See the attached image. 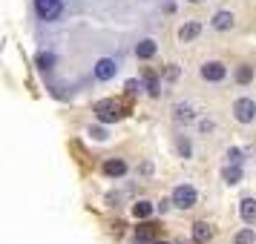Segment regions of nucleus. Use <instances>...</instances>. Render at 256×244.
Returning <instances> with one entry per match:
<instances>
[{
	"instance_id": "9b49d317",
	"label": "nucleus",
	"mask_w": 256,
	"mask_h": 244,
	"mask_svg": "<svg viewBox=\"0 0 256 244\" xmlns=\"http://www.w3.org/2000/svg\"><path fill=\"white\" fill-rule=\"evenodd\" d=\"M242 219L248 221V224L256 221V198H244L242 201Z\"/></svg>"
},
{
	"instance_id": "20e7f679",
	"label": "nucleus",
	"mask_w": 256,
	"mask_h": 244,
	"mask_svg": "<svg viewBox=\"0 0 256 244\" xmlns=\"http://www.w3.org/2000/svg\"><path fill=\"white\" fill-rule=\"evenodd\" d=\"M35 9L44 20H55L64 9V0H35Z\"/></svg>"
},
{
	"instance_id": "412c9836",
	"label": "nucleus",
	"mask_w": 256,
	"mask_h": 244,
	"mask_svg": "<svg viewBox=\"0 0 256 244\" xmlns=\"http://www.w3.org/2000/svg\"><path fill=\"white\" fill-rule=\"evenodd\" d=\"M127 92H130V95H136V92H138V83L130 81V83H127Z\"/></svg>"
},
{
	"instance_id": "0eeeda50",
	"label": "nucleus",
	"mask_w": 256,
	"mask_h": 244,
	"mask_svg": "<svg viewBox=\"0 0 256 244\" xmlns=\"http://www.w3.org/2000/svg\"><path fill=\"white\" fill-rule=\"evenodd\" d=\"M210 236H213V230H210L208 221H198V224H193V239H196L198 244H204Z\"/></svg>"
},
{
	"instance_id": "dca6fc26",
	"label": "nucleus",
	"mask_w": 256,
	"mask_h": 244,
	"mask_svg": "<svg viewBox=\"0 0 256 244\" xmlns=\"http://www.w3.org/2000/svg\"><path fill=\"white\" fill-rule=\"evenodd\" d=\"M254 78V72H250V66H239V72H236V81L239 83H248Z\"/></svg>"
},
{
	"instance_id": "6ab92c4d",
	"label": "nucleus",
	"mask_w": 256,
	"mask_h": 244,
	"mask_svg": "<svg viewBox=\"0 0 256 244\" xmlns=\"http://www.w3.org/2000/svg\"><path fill=\"white\" fill-rule=\"evenodd\" d=\"M90 135H92V138H98V141H106V132H104V129H92Z\"/></svg>"
},
{
	"instance_id": "423d86ee",
	"label": "nucleus",
	"mask_w": 256,
	"mask_h": 244,
	"mask_svg": "<svg viewBox=\"0 0 256 244\" xmlns=\"http://www.w3.org/2000/svg\"><path fill=\"white\" fill-rule=\"evenodd\" d=\"M224 75H228V69H224V63H219V60H210V63L202 66V78L204 81H222Z\"/></svg>"
},
{
	"instance_id": "aec40b11",
	"label": "nucleus",
	"mask_w": 256,
	"mask_h": 244,
	"mask_svg": "<svg viewBox=\"0 0 256 244\" xmlns=\"http://www.w3.org/2000/svg\"><path fill=\"white\" fill-rule=\"evenodd\" d=\"M150 95H158V81L150 75Z\"/></svg>"
},
{
	"instance_id": "ddd939ff",
	"label": "nucleus",
	"mask_w": 256,
	"mask_h": 244,
	"mask_svg": "<svg viewBox=\"0 0 256 244\" xmlns=\"http://www.w3.org/2000/svg\"><path fill=\"white\" fill-rule=\"evenodd\" d=\"M132 213H136V219H147V216L152 213V204L150 201H138V204L132 207Z\"/></svg>"
},
{
	"instance_id": "f257e3e1",
	"label": "nucleus",
	"mask_w": 256,
	"mask_h": 244,
	"mask_svg": "<svg viewBox=\"0 0 256 244\" xmlns=\"http://www.w3.org/2000/svg\"><path fill=\"white\" fill-rule=\"evenodd\" d=\"M95 115H98V121H104V124H112V121H118V118H124V109H121L118 101L104 98V101L95 104Z\"/></svg>"
},
{
	"instance_id": "f8f14e48",
	"label": "nucleus",
	"mask_w": 256,
	"mask_h": 244,
	"mask_svg": "<svg viewBox=\"0 0 256 244\" xmlns=\"http://www.w3.org/2000/svg\"><path fill=\"white\" fill-rule=\"evenodd\" d=\"M198 32H202V26H198V23H187V26L178 29V37H182V40H193Z\"/></svg>"
},
{
	"instance_id": "4468645a",
	"label": "nucleus",
	"mask_w": 256,
	"mask_h": 244,
	"mask_svg": "<svg viewBox=\"0 0 256 244\" xmlns=\"http://www.w3.org/2000/svg\"><path fill=\"white\" fill-rule=\"evenodd\" d=\"M52 63H55V55H49V52H40V55H38V66L44 72L52 69Z\"/></svg>"
},
{
	"instance_id": "f3484780",
	"label": "nucleus",
	"mask_w": 256,
	"mask_h": 244,
	"mask_svg": "<svg viewBox=\"0 0 256 244\" xmlns=\"http://www.w3.org/2000/svg\"><path fill=\"white\" fill-rule=\"evenodd\" d=\"M236 244H254V230H242L236 236Z\"/></svg>"
},
{
	"instance_id": "39448f33",
	"label": "nucleus",
	"mask_w": 256,
	"mask_h": 244,
	"mask_svg": "<svg viewBox=\"0 0 256 244\" xmlns=\"http://www.w3.org/2000/svg\"><path fill=\"white\" fill-rule=\"evenodd\" d=\"M116 72H118V66H116V60L112 58H101L98 63H95V78H98V81H110V78H116Z\"/></svg>"
},
{
	"instance_id": "6e6552de",
	"label": "nucleus",
	"mask_w": 256,
	"mask_h": 244,
	"mask_svg": "<svg viewBox=\"0 0 256 244\" xmlns=\"http://www.w3.org/2000/svg\"><path fill=\"white\" fill-rule=\"evenodd\" d=\"M104 173L110 175V178H116V175H124L127 173V164L121 161V158H112V161L104 164Z\"/></svg>"
},
{
	"instance_id": "9d476101",
	"label": "nucleus",
	"mask_w": 256,
	"mask_h": 244,
	"mask_svg": "<svg viewBox=\"0 0 256 244\" xmlns=\"http://www.w3.org/2000/svg\"><path fill=\"white\" fill-rule=\"evenodd\" d=\"M136 55H138L141 60H150L152 55H156V40H141L138 46H136Z\"/></svg>"
},
{
	"instance_id": "2eb2a0df",
	"label": "nucleus",
	"mask_w": 256,
	"mask_h": 244,
	"mask_svg": "<svg viewBox=\"0 0 256 244\" xmlns=\"http://www.w3.org/2000/svg\"><path fill=\"white\" fill-rule=\"evenodd\" d=\"M239 178H242V170H239V167H228V170H224V181H228V184H239Z\"/></svg>"
},
{
	"instance_id": "a211bd4d",
	"label": "nucleus",
	"mask_w": 256,
	"mask_h": 244,
	"mask_svg": "<svg viewBox=\"0 0 256 244\" xmlns=\"http://www.w3.org/2000/svg\"><path fill=\"white\" fill-rule=\"evenodd\" d=\"M176 118H178V121H190V118H193L190 106H176Z\"/></svg>"
},
{
	"instance_id": "4be33fe9",
	"label": "nucleus",
	"mask_w": 256,
	"mask_h": 244,
	"mask_svg": "<svg viewBox=\"0 0 256 244\" xmlns=\"http://www.w3.org/2000/svg\"><path fill=\"white\" fill-rule=\"evenodd\" d=\"M158 244H164V242H158Z\"/></svg>"
},
{
	"instance_id": "7ed1b4c3",
	"label": "nucleus",
	"mask_w": 256,
	"mask_h": 244,
	"mask_svg": "<svg viewBox=\"0 0 256 244\" xmlns=\"http://www.w3.org/2000/svg\"><path fill=\"white\" fill-rule=\"evenodd\" d=\"M233 112H236V121H242V124H250L256 118V104L250 98H239L236 104H233Z\"/></svg>"
},
{
	"instance_id": "1a4fd4ad",
	"label": "nucleus",
	"mask_w": 256,
	"mask_h": 244,
	"mask_svg": "<svg viewBox=\"0 0 256 244\" xmlns=\"http://www.w3.org/2000/svg\"><path fill=\"white\" fill-rule=\"evenodd\" d=\"M230 26H233V14L230 12H216L213 14V29L224 32V29H230Z\"/></svg>"
},
{
	"instance_id": "f03ea898",
	"label": "nucleus",
	"mask_w": 256,
	"mask_h": 244,
	"mask_svg": "<svg viewBox=\"0 0 256 244\" xmlns=\"http://www.w3.org/2000/svg\"><path fill=\"white\" fill-rule=\"evenodd\" d=\"M196 198H198L196 190H193L190 184H178V187L173 190V204H176L178 210H190L193 204H196Z\"/></svg>"
}]
</instances>
